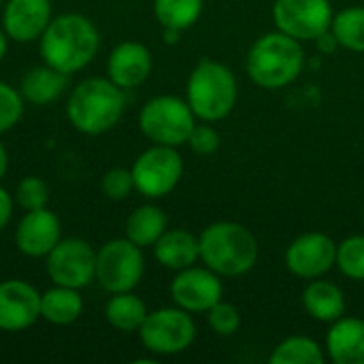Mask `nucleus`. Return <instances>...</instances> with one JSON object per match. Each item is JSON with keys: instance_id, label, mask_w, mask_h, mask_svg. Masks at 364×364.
<instances>
[{"instance_id": "19", "label": "nucleus", "mask_w": 364, "mask_h": 364, "mask_svg": "<svg viewBox=\"0 0 364 364\" xmlns=\"http://www.w3.org/2000/svg\"><path fill=\"white\" fill-rule=\"evenodd\" d=\"M156 260L171 269V271H183L188 267H194V262L200 258L198 237H194L188 230H166L154 245Z\"/></svg>"}, {"instance_id": "35", "label": "nucleus", "mask_w": 364, "mask_h": 364, "mask_svg": "<svg viewBox=\"0 0 364 364\" xmlns=\"http://www.w3.org/2000/svg\"><path fill=\"white\" fill-rule=\"evenodd\" d=\"M162 36H164V43L175 45L179 41V36H181V30H177V28H164Z\"/></svg>"}, {"instance_id": "23", "label": "nucleus", "mask_w": 364, "mask_h": 364, "mask_svg": "<svg viewBox=\"0 0 364 364\" xmlns=\"http://www.w3.org/2000/svg\"><path fill=\"white\" fill-rule=\"evenodd\" d=\"M164 232H166V215L162 209L154 205H143L134 209L126 220V239H130L141 250L154 247Z\"/></svg>"}, {"instance_id": "17", "label": "nucleus", "mask_w": 364, "mask_h": 364, "mask_svg": "<svg viewBox=\"0 0 364 364\" xmlns=\"http://www.w3.org/2000/svg\"><path fill=\"white\" fill-rule=\"evenodd\" d=\"M151 66V51L143 43L124 41L111 51L107 62V75L122 90H132L149 77Z\"/></svg>"}, {"instance_id": "16", "label": "nucleus", "mask_w": 364, "mask_h": 364, "mask_svg": "<svg viewBox=\"0 0 364 364\" xmlns=\"http://www.w3.org/2000/svg\"><path fill=\"white\" fill-rule=\"evenodd\" d=\"M51 21V0H9L2 11V30L17 43L43 36Z\"/></svg>"}, {"instance_id": "26", "label": "nucleus", "mask_w": 364, "mask_h": 364, "mask_svg": "<svg viewBox=\"0 0 364 364\" xmlns=\"http://www.w3.org/2000/svg\"><path fill=\"white\" fill-rule=\"evenodd\" d=\"M154 13L162 28H177L183 32L198 21L203 0H154Z\"/></svg>"}, {"instance_id": "38", "label": "nucleus", "mask_w": 364, "mask_h": 364, "mask_svg": "<svg viewBox=\"0 0 364 364\" xmlns=\"http://www.w3.org/2000/svg\"><path fill=\"white\" fill-rule=\"evenodd\" d=\"M0 4H2V0H0Z\"/></svg>"}, {"instance_id": "13", "label": "nucleus", "mask_w": 364, "mask_h": 364, "mask_svg": "<svg viewBox=\"0 0 364 364\" xmlns=\"http://www.w3.org/2000/svg\"><path fill=\"white\" fill-rule=\"evenodd\" d=\"M337 264V245L322 232H307L294 239L286 252V267L303 279H318Z\"/></svg>"}, {"instance_id": "25", "label": "nucleus", "mask_w": 364, "mask_h": 364, "mask_svg": "<svg viewBox=\"0 0 364 364\" xmlns=\"http://www.w3.org/2000/svg\"><path fill=\"white\" fill-rule=\"evenodd\" d=\"M331 30L337 45L352 51H364V6H348L333 15Z\"/></svg>"}, {"instance_id": "28", "label": "nucleus", "mask_w": 364, "mask_h": 364, "mask_svg": "<svg viewBox=\"0 0 364 364\" xmlns=\"http://www.w3.org/2000/svg\"><path fill=\"white\" fill-rule=\"evenodd\" d=\"M337 267L350 279H364V235L348 237L337 245Z\"/></svg>"}, {"instance_id": "21", "label": "nucleus", "mask_w": 364, "mask_h": 364, "mask_svg": "<svg viewBox=\"0 0 364 364\" xmlns=\"http://www.w3.org/2000/svg\"><path fill=\"white\" fill-rule=\"evenodd\" d=\"M303 307L318 322H335L346 316V299L341 288L324 279H311L303 292Z\"/></svg>"}, {"instance_id": "3", "label": "nucleus", "mask_w": 364, "mask_h": 364, "mask_svg": "<svg viewBox=\"0 0 364 364\" xmlns=\"http://www.w3.org/2000/svg\"><path fill=\"white\" fill-rule=\"evenodd\" d=\"M200 260L220 277H239L254 269L258 241L250 228L237 222H215L198 237Z\"/></svg>"}, {"instance_id": "18", "label": "nucleus", "mask_w": 364, "mask_h": 364, "mask_svg": "<svg viewBox=\"0 0 364 364\" xmlns=\"http://www.w3.org/2000/svg\"><path fill=\"white\" fill-rule=\"evenodd\" d=\"M326 350L337 364H364V320L339 318L326 337Z\"/></svg>"}, {"instance_id": "20", "label": "nucleus", "mask_w": 364, "mask_h": 364, "mask_svg": "<svg viewBox=\"0 0 364 364\" xmlns=\"http://www.w3.org/2000/svg\"><path fill=\"white\" fill-rule=\"evenodd\" d=\"M68 87V75L45 64L28 70L21 79V96L32 105H49L58 100Z\"/></svg>"}, {"instance_id": "11", "label": "nucleus", "mask_w": 364, "mask_h": 364, "mask_svg": "<svg viewBox=\"0 0 364 364\" xmlns=\"http://www.w3.org/2000/svg\"><path fill=\"white\" fill-rule=\"evenodd\" d=\"M273 21L279 32L296 41H316L331 30V0H275Z\"/></svg>"}, {"instance_id": "29", "label": "nucleus", "mask_w": 364, "mask_h": 364, "mask_svg": "<svg viewBox=\"0 0 364 364\" xmlns=\"http://www.w3.org/2000/svg\"><path fill=\"white\" fill-rule=\"evenodd\" d=\"M49 188L41 177H23L15 188V203L23 211H34L47 207Z\"/></svg>"}, {"instance_id": "30", "label": "nucleus", "mask_w": 364, "mask_h": 364, "mask_svg": "<svg viewBox=\"0 0 364 364\" xmlns=\"http://www.w3.org/2000/svg\"><path fill=\"white\" fill-rule=\"evenodd\" d=\"M23 115V96L9 83L0 81V134L17 126Z\"/></svg>"}, {"instance_id": "7", "label": "nucleus", "mask_w": 364, "mask_h": 364, "mask_svg": "<svg viewBox=\"0 0 364 364\" xmlns=\"http://www.w3.org/2000/svg\"><path fill=\"white\" fill-rule=\"evenodd\" d=\"M143 273V252L130 239H113L96 252V282L111 294L132 292L141 284Z\"/></svg>"}, {"instance_id": "31", "label": "nucleus", "mask_w": 364, "mask_h": 364, "mask_svg": "<svg viewBox=\"0 0 364 364\" xmlns=\"http://www.w3.org/2000/svg\"><path fill=\"white\" fill-rule=\"evenodd\" d=\"M207 320L213 333L222 335V337H230L239 331L241 326V314L235 305L230 303H215L209 311H207Z\"/></svg>"}, {"instance_id": "9", "label": "nucleus", "mask_w": 364, "mask_h": 364, "mask_svg": "<svg viewBox=\"0 0 364 364\" xmlns=\"http://www.w3.org/2000/svg\"><path fill=\"white\" fill-rule=\"evenodd\" d=\"M130 171L134 190L147 198H162L177 188L183 175V160L177 154V147L154 145L134 160Z\"/></svg>"}, {"instance_id": "6", "label": "nucleus", "mask_w": 364, "mask_h": 364, "mask_svg": "<svg viewBox=\"0 0 364 364\" xmlns=\"http://www.w3.org/2000/svg\"><path fill=\"white\" fill-rule=\"evenodd\" d=\"M194 117L188 100L177 96H156L141 109L139 126L154 145L179 147L188 143V136L196 126Z\"/></svg>"}, {"instance_id": "22", "label": "nucleus", "mask_w": 364, "mask_h": 364, "mask_svg": "<svg viewBox=\"0 0 364 364\" xmlns=\"http://www.w3.org/2000/svg\"><path fill=\"white\" fill-rule=\"evenodd\" d=\"M81 314L83 299L77 288L53 286L45 294H41V318L55 326H68L77 322Z\"/></svg>"}, {"instance_id": "10", "label": "nucleus", "mask_w": 364, "mask_h": 364, "mask_svg": "<svg viewBox=\"0 0 364 364\" xmlns=\"http://www.w3.org/2000/svg\"><path fill=\"white\" fill-rule=\"evenodd\" d=\"M45 267L55 286L79 290L96 279V252L83 239H60V243L47 254Z\"/></svg>"}, {"instance_id": "15", "label": "nucleus", "mask_w": 364, "mask_h": 364, "mask_svg": "<svg viewBox=\"0 0 364 364\" xmlns=\"http://www.w3.org/2000/svg\"><path fill=\"white\" fill-rule=\"evenodd\" d=\"M62 224L60 218L47 207L26 211L15 228V245L23 256L47 258V254L60 243Z\"/></svg>"}, {"instance_id": "14", "label": "nucleus", "mask_w": 364, "mask_h": 364, "mask_svg": "<svg viewBox=\"0 0 364 364\" xmlns=\"http://www.w3.org/2000/svg\"><path fill=\"white\" fill-rule=\"evenodd\" d=\"M41 318V294L21 279L0 282V331L19 333Z\"/></svg>"}, {"instance_id": "12", "label": "nucleus", "mask_w": 364, "mask_h": 364, "mask_svg": "<svg viewBox=\"0 0 364 364\" xmlns=\"http://www.w3.org/2000/svg\"><path fill=\"white\" fill-rule=\"evenodd\" d=\"M222 282L220 275L209 267H188L177 271V277L171 284V296L177 307L190 314H207L215 303L222 301Z\"/></svg>"}, {"instance_id": "34", "label": "nucleus", "mask_w": 364, "mask_h": 364, "mask_svg": "<svg viewBox=\"0 0 364 364\" xmlns=\"http://www.w3.org/2000/svg\"><path fill=\"white\" fill-rule=\"evenodd\" d=\"M13 203H15L13 196L4 188H0V232L6 228V224L13 218Z\"/></svg>"}, {"instance_id": "24", "label": "nucleus", "mask_w": 364, "mask_h": 364, "mask_svg": "<svg viewBox=\"0 0 364 364\" xmlns=\"http://www.w3.org/2000/svg\"><path fill=\"white\" fill-rule=\"evenodd\" d=\"M147 307L145 303L134 296L132 292H117L109 299L107 307H105V316L107 322L122 331V333H134L143 326L145 318H147Z\"/></svg>"}, {"instance_id": "27", "label": "nucleus", "mask_w": 364, "mask_h": 364, "mask_svg": "<svg viewBox=\"0 0 364 364\" xmlns=\"http://www.w3.org/2000/svg\"><path fill=\"white\" fill-rule=\"evenodd\" d=\"M269 360L271 364H324L326 356L314 339L290 337L273 350Z\"/></svg>"}, {"instance_id": "33", "label": "nucleus", "mask_w": 364, "mask_h": 364, "mask_svg": "<svg viewBox=\"0 0 364 364\" xmlns=\"http://www.w3.org/2000/svg\"><path fill=\"white\" fill-rule=\"evenodd\" d=\"M220 134L215 128L211 126H194L190 136H188V145L194 154L198 156H211L220 149Z\"/></svg>"}, {"instance_id": "5", "label": "nucleus", "mask_w": 364, "mask_h": 364, "mask_svg": "<svg viewBox=\"0 0 364 364\" xmlns=\"http://www.w3.org/2000/svg\"><path fill=\"white\" fill-rule=\"evenodd\" d=\"M186 96L198 119L220 122L237 102V79L228 66L213 60H200L190 73Z\"/></svg>"}, {"instance_id": "32", "label": "nucleus", "mask_w": 364, "mask_h": 364, "mask_svg": "<svg viewBox=\"0 0 364 364\" xmlns=\"http://www.w3.org/2000/svg\"><path fill=\"white\" fill-rule=\"evenodd\" d=\"M134 190V177L128 168H111L102 177V192L111 200H124Z\"/></svg>"}, {"instance_id": "36", "label": "nucleus", "mask_w": 364, "mask_h": 364, "mask_svg": "<svg viewBox=\"0 0 364 364\" xmlns=\"http://www.w3.org/2000/svg\"><path fill=\"white\" fill-rule=\"evenodd\" d=\"M6 168H9V156H6V149H4V145L0 143V179L4 177Z\"/></svg>"}, {"instance_id": "1", "label": "nucleus", "mask_w": 364, "mask_h": 364, "mask_svg": "<svg viewBox=\"0 0 364 364\" xmlns=\"http://www.w3.org/2000/svg\"><path fill=\"white\" fill-rule=\"evenodd\" d=\"M41 41L45 64L73 75L85 68L98 53L100 32L92 19L79 13H66L49 21Z\"/></svg>"}, {"instance_id": "4", "label": "nucleus", "mask_w": 364, "mask_h": 364, "mask_svg": "<svg viewBox=\"0 0 364 364\" xmlns=\"http://www.w3.org/2000/svg\"><path fill=\"white\" fill-rule=\"evenodd\" d=\"M305 53L296 38L284 32H269L260 36L247 53L250 79L267 90L290 85L303 70Z\"/></svg>"}, {"instance_id": "8", "label": "nucleus", "mask_w": 364, "mask_h": 364, "mask_svg": "<svg viewBox=\"0 0 364 364\" xmlns=\"http://www.w3.org/2000/svg\"><path fill=\"white\" fill-rule=\"evenodd\" d=\"M141 343L158 356H173L186 352L194 337L196 326L190 311L181 307H164L147 314L143 326L139 328Z\"/></svg>"}, {"instance_id": "2", "label": "nucleus", "mask_w": 364, "mask_h": 364, "mask_svg": "<svg viewBox=\"0 0 364 364\" xmlns=\"http://www.w3.org/2000/svg\"><path fill=\"white\" fill-rule=\"evenodd\" d=\"M126 109V94L109 77H92L77 83L66 102L68 122L77 132L96 136L117 126Z\"/></svg>"}, {"instance_id": "37", "label": "nucleus", "mask_w": 364, "mask_h": 364, "mask_svg": "<svg viewBox=\"0 0 364 364\" xmlns=\"http://www.w3.org/2000/svg\"><path fill=\"white\" fill-rule=\"evenodd\" d=\"M6 38H9V36H6V32H4V30H0V60L6 55V49H9Z\"/></svg>"}]
</instances>
